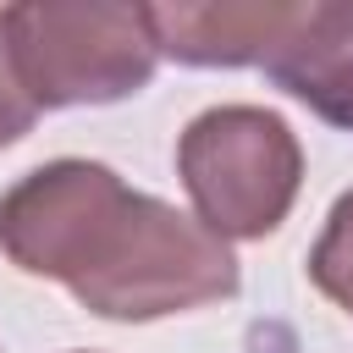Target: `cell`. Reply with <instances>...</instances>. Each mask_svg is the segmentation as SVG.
Instances as JSON below:
<instances>
[{"label":"cell","instance_id":"cell-5","mask_svg":"<svg viewBox=\"0 0 353 353\" xmlns=\"http://www.w3.org/2000/svg\"><path fill=\"white\" fill-rule=\"evenodd\" d=\"M259 66L320 121L353 132V0H298L292 28Z\"/></svg>","mask_w":353,"mask_h":353},{"label":"cell","instance_id":"cell-1","mask_svg":"<svg viewBox=\"0 0 353 353\" xmlns=\"http://www.w3.org/2000/svg\"><path fill=\"white\" fill-rule=\"evenodd\" d=\"M0 248L17 270L66 281L99 320L138 325L237 292V259L199 215L132 193L99 160H50L6 188Z\"/></svg>","mask_w":353,"mask_h":353},{"label":"cell","instance_id":"cell-4","mask_svg":"<svg viewBox=\"0 0 353 353\" xmlns=\"http://www.w3.org/2000/svg\"><path fill=\"white\" fill-rule=\"evenodd\" d=\"M298 0H204V6H143L149 39L182 66H248L265 61L292 28Z\"/></svg>","mask_w":353,"mask_h":353},{"label":"cell","instance_id":"cell-2","mask_svg":"<svg viewBox=\"0 0 353 353\" xmlns=\"http://www.w3.org/2000/svg\"><path fill=\"white\" fill-rule=\"evenodd\" d=\"M6 44L17 77L39 110L61 105H110L138 94L154 77V39L143 6H55L22 0L6 6Z\"/></svg>","mask_w":353,"mask_h":353},{"label":"cell","instance_id":"cell-7","mask_svg":"<svg viewBox=\"0 0 353 353\" xmlns=\"http://www.w3.org/2000/svg\"><path fill=\"white\" fill-rule=\"evenodd\" d=\"M39 105L28 99L22 77H17V61H11V44H6V17H0V149L17 143L28 127H33Z\"/></svg>","mask_w":353,"mask_h":353},{"label":"cell","instance_id":"cell-3","mask_svg":"<svg viewBox=\"0 0 353 353\" xmlns=\"http://www.w3.org/2000/svg\"><path fill=\"white\" fill-rule=\"evenodd\" d=\"M182 188L221 243L270 237L303 182V149L292 127L265 105H215L188 121L176 143Z\"/></svg>","mask_w":353,"mask_h":353},{"label":"cell","instance_id":"cell-6","mask_svg":"<svg viewBox=\"0 0 353 353\" xmlns=\"http://www.w3.org/2000/svg\"><path fill=\"white\" fill-rule=\"evenodd\" d=\"M309 281H314L331 303L353 309V188L331 204L325 232H320V243L309 248Z\"/></svg>","mask_w":353,"mask_h":353}]
</instances>
